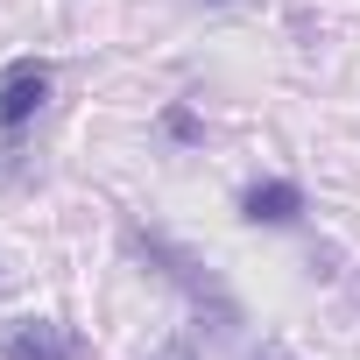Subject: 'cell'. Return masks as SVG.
<instances>
[{
  "label": "cell",
  "mask_w": 360,
  "mask_h": 360,
  "mask_svg": "<svg viewBox=\"0 0 360 360\" xmlns=\"http://www.w3.org/2000/svg\"><path fill=\"white\" fill-rule=\"evenodd\" d=\"M120 240H127V255H134L148 276H162L176 297L191 304L198 332H233V325H240V304H233V290H226V283H219V276H212L198 255H184L169 233H155V226H127Z\"/></svg>",
  "instance_id": "obj_1"
},
{
  "label": "cell",
  "mask_w": 360,
  "mask_h": 360,
  "mask_svg": "<svg viewBox=\"0 0 360 360\" xmlns=\"http://www.w3.org/2000/svg\"><path fill=\"white\" fill-rule=\"evenodd\" d=\"M0 360H85V339L57 318H8L0 325Z\"/></svg>",
  "instance_id": "obj_2"
},
{
  "label": "cell",
  "mask_w": 360,
  "mask_h": 360,
  "mask_svg": "<svg viewBox=\"0 0 360 360\" xmlns=\"http://www.w3.org/2000/svg\"><path fill=\"white\" fill-rule=\"evenodd\" d=\"M50 85H57V71L36 64V57H22L8 78H0V134H8V141H15V134L50 106Z\"/></svg>",
  "instance_id": "obj_3"
},
{
  "label": "cell",
  "mask_w": 360,
  "mask_h": 360,
  "mask_svg": "<svg viewBox=\"0 0 360 360\" xmlns=\"http://www.w3.org/2000/svg\"><path fill=\"white\" fill-rule=\"evenodd\" d=\"M304 212H311V198H304L297 176H255L240 191V219L248 226H297Z\"/></svg>",
  "instance_id": "obj_4"
},
{
  "label": "cell",
  "mask_w": 360,
  "mask_h": 360,
  "mask_svg": "<svg viewBox=\"0 0 360 360\" xmlns=\"http://www.w3.org/2000/svg\"><path fill=\"white\" fill-rule=\"evenodd\" d=\"M155 134H162V141H176V148H198V141H205V120H198V106H191V99H169V106L155 113Z\"/></svg>",
  "instance_id": "obj_5"
},
{
  "label": "cell",
  "mask_w": 360,
  "mask_h": 360,
  "mask_svg": "<svg viewBox=\"0 0 360 360\" xmlns=\"http://www.w3.org/2000/svg\"><path fill=\"white\" fill-rule=\"evenodd\" d=\"M191 8H240V0H191Z\"/></svg>",
  "instance_id": "obj_6"
},
{
  "label": "cell",
  "mask_w": 360,
  "mask_h": 360,
  "mask_svg": "<svg viewBox=\"0 0 360 360\" xmlns=\"http://www.w3.org/2000/svg\"><path fill=\"white\" fill-rule=\"evenodd\" d=\"M184 353H191V346H169V353H162V360H184Z\"/></svg>",
  "instance_id": "obj_7"
}]
</instances>
